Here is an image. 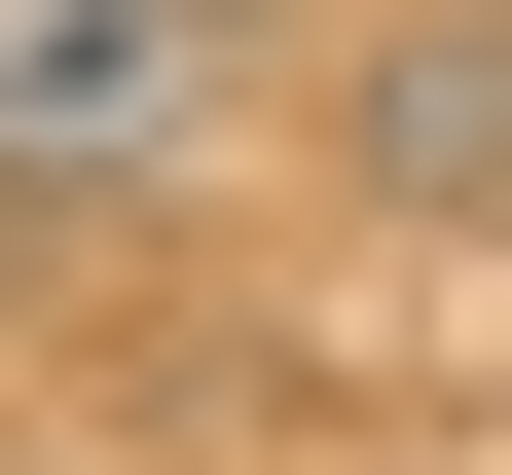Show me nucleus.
Listing matches in <instances>:
<instances>
[{
  "instance_id": "f257e3e1",
  "label": "nucleus",
  "mask_w": 512,
  "mask_h": 475,
  "mask_svg": "<svg viewBox=\"0 0 512 475\" xmlns=\"http://www.w3.org/2000/svg\"><path fill=\"white\" fill-rule=\"evenodd\" d=\"M220 0H0V183H183L220 147Z\"/></svg>"
},
{
  "instance_id": "f03ea898",
  "label": "nucleus",
  "mask_w": 512,
  "mask_h": 475,
  "mask_svg": "<svg viewBox=\"0 0 512 475\" xmlns=\"http://www.w3.org/2000/svg\"><path fill=\"white\" fill-rule=\"evenodd\" d=\"M366 183H403V220H512V0L366 37Z\"/></svg>"
}]
</instances>
